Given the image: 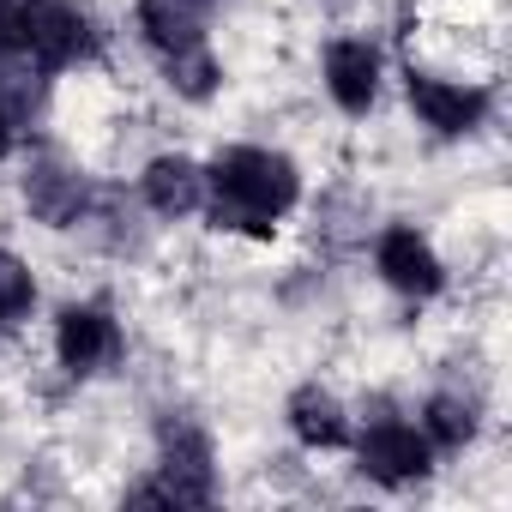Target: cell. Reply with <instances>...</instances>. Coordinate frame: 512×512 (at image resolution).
I'll return each instance as SVG.
<instances>
[{
    "instance_id": "cell-1",
    "label": "cell",
    "mask_w": 512,
    "mask_h": 512,
    "mask_svg": "<svg viewBox=\"0 0 512 512\" xmlns=\"http://www.w3.org/2000/svg\"><path fill=\"white\" fill-rule=\"evenodd\" d=\"M211 187H217V205H211V223L217 229H241V235H272L278 217L296 205L302 181H296V163L278 157V151H260V145H235L217 157L211 169Z\"/></svg>"
},
{
    "instance_id": "cell-11",
    "label": "cell",
    "mask_w": 512,
    "mask_h": 512,
    "mask_svg": "<svg viewBox=\"0 0 512 512\" xmlns=\"http://www.w3.org/2000/svg\"><path fill=\"white\" fill-rule=\"evenodd\" d=\"M145 199H151L163 217L193 211V205L205 199V175H199V163H187V157H157V163L145 169Z\"/></svg>"
},
{
    "instance_id": "cell-5",
    "label": "cell",
    "mask_w": 512,
    "mask_h": 512,
    "mask_svg": "<svg viewBox=\"0 0 512 512\" xmlns=\"http://www.w3.org/2000/svg\"><path fill=\"white\" fill-rule=\"evenodd\" d=\"M362 470L374 482H392V488L398 482H416L428 470V434H416L404 422H374L362 434Z\"/></svg>"
},
{
    "instance_id": "cell-8",
    "label": "cell",
    "mask_w": 512,
    "mask_h": 512,
    "mask_svg": "<svg viewBox=\"0 0 512 512\" xmlns=\"http://www.w3.org/2000/svg\"><path fill=\"white\" fill-rule=\"evenodd\" d=\"M326 85H332L338 109L362 115V109L374 103V91H380V61H374V49H368V43H332V49H326Z\"/></svg>"
},
{
    "instance_id": "cell-17",
    "label": "cell",
    "mask_w": 512,
    "mask_h": 512,
    "mask_svg": "<svg viewBox=\"0 0 512 512\" xmlns=\"http://www.w3.org/2000/svg\"><path fill=\"white\" fill-rule=\"evenodd\" d=\"M0 326H7V320H0Z\"/></svg>"
},
{
    "instance_id": "cell-12",
    "label": "cell",
    "mask_w": 512,
    "mask_h": 512,
    "mask_svg": "<svg viewBox=\"0 0 512 512\" xmlns=\"http://www.w3.org/2000/svg\"><path fill=\"white\" fill-rule=\"evenodd\" d=\"M290 428H296L308 446H326V452L350 440V422H344L338 398H332V392H320V386H302V392L290 398Z\"/></svg>"
},
{
    "instance_id": "cell-10",
    "label": "cell",
    "mask_w": 512,
    "mask_h": 512,
    "mask_svg": "<svg viewBox=\"0 0 512 512\" xmlns=\"http://www.w3.org/2000/svg\"><path fill=\"white\" fill-rule=\"evenodd\" d=\"M25 205H31L43 223L67 229V223H79V211H85V187H79V175H67V169L37 163V169L25 175Z\"/></svg>"
},
{
    "instance_id": "cell-14",
    "label": "cell",
    "mask_w": 512,
    "mask_h": 512,
    "mask_svg": "<svg viewBox=\"0 0 512 512\" xmlns=\"http://www.w3.org/2000/svg\"><path fill=\"white\" fill-rule=\"evenodd\" d=\"M470 434H476L470 404H458V398H434V404H428V440H440V446H464Z\"/></svg>"
},
{
    "instance_id": "cell-7",
    "label": "cell",
    "mask_w": 512,
    "mask_h": 512,
    "mask_svg": "<svg viewBox=\"0 0 512 512\" xmlns=\"http://www.w3.org/2000/svg\"><path fill=\"white\" fill-rule=\"evenodd\" d=\"M410 103L434 133H464L488 109V97L476 85H446V79H410Z\"/></svg>"
},
{
    "instance_id": "cell-16",
    "label": "cell",
    "mask_w": 512,
    "mask_h": 512,
    "mask_svg": "<svg viewBox=\"0 0 512 512\" xmlns=\"http://www.w3.org/2000/svg\"><path fill=\"white\" fill-rule=\"evenodd\" d=\"M13 127H19V115H13L7 103H0V157H7V151H13Z\"/></svg>"
},
{
    "instance_id": "cell-2",
    "label": "cell",
    "mask_w": 512,
    "mask_h": 512,
    "mask_svg": "<svg viewBox=\"0 0 512 512\" xmlns=\"http://www.w3.org/2000/svg\"><path fill=\"white\" fill-rule=\"evenodd\" d=\"M91 49V25L67 7V0H19V55L43 73H61L73 61H85Z\"/></svg>"
},
{
    "instance_id": "cell-15",
    "label": "cell",
    "mask_w": 512,
    "mask_h": 512,
    "mask_svg": "<svg viewBox=\"0 0 512 512\" xmlns=\"http://www.w3.org/2000/svg\"><path fill=\"white\" fill-rule=\"evenodd\" d=\"M31 272H25V260H13V253H0V320H19L25 308H31Z\"/></svg>"
},
{
    "instance_id": "cell-6",
    "label": "cell",
    "mask_w": 512,
    "mask_h": 512,
    "mask_svg": "<svg viewBox=\"0 0 512 512\" xmlns=\"http://www.w3.org/2000/svg\"><path fill=\"white\" fill-rule=\"evenodd\" d=\"M380 272L404 296H434L440 290V260H434V247L416 229H386L380 235Z\"/></svg>"
},
{
    "instance_id": "cell-9",
    "label": "cell",
    "mask_w": 512,
    "mask_h": 512,
    "mask_svg": "<svg viewBox=\"0 0 512 512\" xmlns=\"http://www.w3.org/2000/svg\"><path fill=\"white\" fill-rule=\"evenodd\" d=\"M205 13L211 0H139V25L163 55L181 43H205Z\"/></svg>"
},
{
    "instance_id": "cell-3",
    "label": "cell",
    "mask_w": 512,
    "mask_h": 512,
    "mask_svg": "<svg viewBox=\"0 0 512 512\" xmlns=\"http://www.w3.org/2000/svg\"><path fill=\"white\" fill-rule=\"evenodd\" d=\"M133 500H169V506H205L211 500V446L193 428L163 434V482L139 488Z\"/></svg>"
},
{
    "instance_id": "cell-4",
    "label": "cell",
    "mask_w": 512,
    "mask_h": 512,
    "mask_svg": "<svg viewBox=\"0 0 512 512\" xmlns=\"http://www.w3.org/2000/svg\"><path fill=\"white\" fill-rule=\"evenodd\" d=\"M55 350L73 374H103L115 356H121V332L103 308H67L61 314V332H55Z\"/></svg>"
},
{
    "instance_id": "cell-13",
    "label": "cell",
    "mask_w": 512,
    "mask_h": 512,
    "mask_svg": "<svg viewBox=\"0 0 512 512\" xmlns=\"http://www.w3.org/2000/svg\"><path fill=\"white\" fill-rule=\"evenodd\" d=\"M163 73H169V85H175L181 97H193V103H205V97L217 91V61H211L205 43H181V49H169V55H163Z\"/></svg>"
}]
</instances>
